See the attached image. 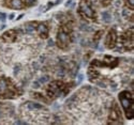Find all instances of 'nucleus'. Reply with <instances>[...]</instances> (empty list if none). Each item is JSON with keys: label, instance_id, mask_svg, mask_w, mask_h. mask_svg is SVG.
<instances>
[{"label": "nucleus", "instance_id": "f257e3e1", "mask_svg": "<svg viewBox=\"0 0 134 125\" xmlns=\"http://www.w3.org/2000/svg\"><path fill=\"white\" fill-rule=\"evenodd\" d=\"M72 31H73V19L63 21L58 29L56 35V44L60 49H65L69 47L72 41Z\"/></svg>", "mask_w": 134, "mask_h": 125}, {"label": "nucleus", "instance_id": "f03ea898", "mask_svg": "<svg viewBox=\"0 0 134 125\" xmlns=\"http://www.w3.org/2000/svg\"><path fill=\"white\" fill-rule=\"evenodd\" d=\"M75 86L74 82H63L61 80H54L49 82L46 88V95L49 99H56L60 96H65L70 92L71 88Z\"/></svg>", "mask_w": 134, "mask_h": 125}, {"label": "nucleus", "instance_id": "7ed1b4c3", "mask_svg": "<svg viewBox=\"0 0 134 125\" xmlns=\"http://www.w3.org/2000/svg\"><path fill=\"white\" fill-rule=\"evenodd\" d=\"M20 95L19 89L9 77L0 76V99H14Z\"/></svg>", "mask_w": 134, "mask_h": 125}, {"label": "nucleus", "instance_id": "20e7f679", "mask_svg": "<svg viewBox=\"0 0 134 125\" xmlns=\"http://www.w3.org/2000/svg\"><path fill=\"white\" fill-rule=\"evenodd\" d=\"M118 99L120 102V104L124 108L126 118L128 120H132L134 118V109H133V105H134V99H133V94L128 90L121 91L118 94Z\"/></svg>", "mask_w": 134, "mask_h": 125}, {"label": "nucleus", "instance_id": "39448f33", "mask_svg": "<svg viewBox=\"0 0 134 125\" xmlns=\"http://www.w3.org/2000/svg\"><path fill=\"white\" fill-rule=\"evenodd\" d=\"M77 11H79V14L87 20L94 21L97 19V12L93 8V3L91 0H81Z\"/></svg>", "mask_w": 134, "mask_h": 125}, {"label": "nucleus", "instance_id": "423d86ee", "mask_svg": "<svg viewBox=\"0 0 134 125\" xmlns=\"http://www.w3.org/2000/svg\"><path fill=\"white\" fill-rule=\"evenodd\" d=\"M119 63V59L115 58L113 56H104L103 60L100 59H93L90 62V66H93L96 69L98 67H109V69H115Z\"/></svg>", "mask_w": 134, "mask_h": 125}, {"label": "nucleus", "instance_id": "0eeeda50", "mask_svg": "<svg viewBox=\"0 0 134 125\" xmlns=\"http://www.w3.org/2000/svg\"><path fill=\"white\" fill-rule=\"evenodd\" d=\"M107 124L109 125H117V124H124V120H122V115L120 108L116 102H113L109 109L108 113V119H107Z\"/></svg>", "mask_w": 134, "mask_h": 125}, {"label": "nucleus", "instance_id": "6e6552de", "mask_svg": "<svg viewBox=\"0 0 134 125\" xmlns=\"http://www.w3.org/2000/svg\"><path fill=\"white\" fill-rule=\"evenodd\" d=\"M120 41H121V45L124 46V48L126 50H128V51L133 50V47H134V31H133V28H130V29L126 30L124 33H122Z\"/></svg>", "mask_w": 134, "mask_h": 125}, {"label": "nucleus", "instance_id": "1a4fd4ad", "mask_svg": "<svg viewBox=\"0 0 134 125\" xmlns=\"http://www.w3.org/2000/svg\"><path fill=\"white\" fill-rule=\"evenodd\" d=\"M105 47L108 49H114L117 45V31L115 28H111L108 30L105 41H104Z\"/></svg>", "mask_w": 134, "mask_h": 125}, {"label": "nucleus", "instance_id": "9d476101", "mask_svg": "<svg viewBox=\"0 0 134 125\" xmlns=\"http://www.w3.org/2000/svg\"><path fill=\"white\" fill-rule=\"evenodd\" d=\"M18 35V30L17 29H10L0 37V40H2L4 43H14Z\"/></svg>", "mask_w": 134, "mask_h": 125}, {"label": "nucleus", "instance_id": "9b49d317", "mask_svg": "<svg viewBox=\"0 0 134 125\" xmlns=\"http://www.w3.org/2000/svg\"><path fill=\"white\" fill-rule=\"evenodd\" d=\"M38 34L41 39L45 40L48 38V33H49V26L47 21H40L37 27Z\"/></svg>", "mask_w": 134, "mask_h": 125}, {"label": "nucleus", "instance_id": "f8f14e48", "mask_svg": "<svg viewBox=\"0 0 134 125\" xmlns=\"http://www.w3.org/2000/svg\"><path fill=\"white\" fill-rule=\"evenodd\" d=\"M5 5L14 10H21L25 8L24 0H7Z\"/></svg>", "mask_w": 134, "mask_h": 125}, {"label": "nucleus", "instance_id": "ddd939ff", "mask_svg": "<svg viewBox=\"0 0 134 125\" xmlns=\"http://www.w3.org/2000/svg\"><path fill=\"white\" fill-rule=\"evenodd\" d=\"M88 78H89V80H90L91 82H96L97 80H99L100 79V73L97 71L96 67L93 66H90L89 65V69H88Z\"/></svg>", "mask_w": 134, "mask_h": 125}, {"label": "nucleus", "instance_id": "4468645a", "mask_svg": "<svg viewBox=\"0 0 134 125\" xmlns=\"http://www.w3.org/2000/svg\"><path fill=\"white\" fill-rule=\"evenodd\" d=\"M39 21H28L24 25L25 26V31L27 34H32L35 31H37V27H38Z\"/></svg>", "mask_w": 134, "mask_h": 125}, {"label": "nucleus", "instance_id": "2eb2a0df", "mask_svg": "<svg viewBox=\"0 0 134 125\" xmlns=\"http://www.w3.org/2000/svg\"><path fill=\"white\" fill-rule=\"evenodd\" d=\"M103 33H104L103 30H99V31H97V32L94 33V35H93V38H92V41L94 42V44H98V42L101 40Z\"/></svg>", "mask_w": 134, "mask_h": 125}, {"label": "nucleus", "instance_id": "dca6fc26", "mask_svg": "<svg viewBox=\"0 0 134 125\" xmlns=\"http://www.w3.org/2000/svg\"><path fill=\"white\" fill-rule=\"evenodd\" d=\"M102 19H103V21L104 22H106V24H108V22H110L111 21V15H110V13L109 12H107V11H105V12H103L102 13Z\"/></svg>", "mask_w": 134, "mask_h": 125}, {"label": "nucleus", "instance_id": "f3484780", "mask_svg": "<svg viewBox=\"0 0 134 125\" xmlns=\"http://www.w3.org/2000/svg\"><path fill=\"white\" fill-rule=\"evenodd\" d=\"M125 3L129 10H131V11L134 10V0H125Z\"/></svg>", "mask_w": 134, "mask_h": 125}, {"label": "nucleus", "instance_id": "a211bd4d", "mask_svg": "<svg viewBox=\"0 0 134 125\" xmlns=\"http://www.w3.org/2000/svg\"><path fill=\"white\" fill-rule=\"evenodd\" d=\"M33 94H35L33 96H35L36 98H38V99H41L42 102H44V103H47V102H48V99H47L46 97L42 96V95H41V93H33Z\"/></svg>", "mask_w": 134, "mask_h": 125}, {"label": "nucleus", "instance_id": "6ab92c4d", "mask_svg": "<svg viewBox=\"0 0 134 125\" xmlns=\"http://www.w3.org/2000/svg\"><path fill=\"white\" fill-rule=\"evenodd\" d=\"M25 7H33L37 3V0H24Z\"/></svg>", "mask_w": 134, "mask_h": 125}, {"label": "nucleus", "instance_id": "aec40b11", "mask_svg": "<svg viewBox=\"0 0 134 125\" xmlns=\"http://www.w3.org/2000/svg\"><path fill=\"white\" fill-rule=\"evenodd\" d=\"M99 2L101 3L102 7H108L111 3V0H99Z\"/></svg>", "mask_w": 134, "mask_h": 125}, {"label": "nucleus", "instance_id": "412c9836", "mask_svg": "<svg viewBox=\"0 0 134 125\" xmlns=\"http://www.w3.org/2000/svg\"><path fill=\"white\" fill-rule=\"evenodd\" d=\"M48 80H49V77H48V76H44V77H42V78H40V79H39V82L42 85V84L47 82Z\"/></svg>", "mask_w": 134, "mask_h": 125}, {"label": "nucleus", "instance_id": "4be33fe9", "mask_svg": "<svg viewBox=\"0 0 134 125\" xmlns=\"http://www.w3.org/2000/svg\"><path fill=\"white\" fill-rule=\"evenodd\" d=\"M5 19H7V14H5V13H3V12H0V21L4 22V21H5Z\"/></svg>", "mask_w": 134, "mask_h": 125}, {"label": "nucleus", "instance_id": "5701e85b", "mask_svg": "<svg viewBox=\"0 0 134 125\" xmlns=\"http://www.w3.org/2000/svg\"><path fill=\"white\" fill-rule=\"evenodd\" d=\"M83 80H84V75L83 74H80L79 75V80H77V84H81Z\"/></svg>", "mask_w": 134, "mask_h": 125}, {"label": "nucleus", "instance_id": "b1692460", "mask_svg": "<svg viewBox=\"0 0 134 125\" xmlns=\"http://www.w3.org/2000/svg\"><path fill=\"white\" fill-rule=\"evenodd\" d=\"M14 17H15V15L12 13V14H11V15L9 16V19H11V20H12V19H14Z\"/></svg>", "mask_w": 134, "mask_h": 125}, {"label": "nucleus", "instance_id": "393cba45", "mask_svg": "<svg viewBox=\"0 0 134 125\" xmlns=\"http://www.w3.org/2000/svg\"><path fill=\"white\" fill-rule=\"evenodd\" d=\"M72 2H73V1H72V0H69V1H68V2H66V3H65V7H69V5H70V4L72 3Z\"/></svg>", "mask_w": 134, "mask_h": 125}, {"label": "nucleus", "instance_id": "a878e982", "mask_svg": "<svg viewBox=\"0 0 134 125\" xmlns=\"http://www.w3.org/2000/svg\"><path fill=\"white\" fill-rule=\"evenodd\" d=\"M23 16H24V14H21V15H19V16L17 17V19H20V18H21V17H23Z\"/></svg>", "mask_w": 134, "mask_h": 125}]
</instances>
